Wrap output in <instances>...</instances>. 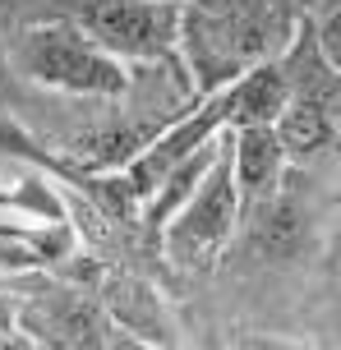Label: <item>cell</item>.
Wrapping results in <instances>:
<instances>
[{
	"label": "cell",
	"instance_id": "1",
	"mask_svg": "<svg viewBox=\"0 0 341 350\" xmlns=\"http://www.w3.org/2000/svg\"><path fill=\"white\" fill-rule=\"evenodd\" d=\"M300 33L295 0H198L185 5L180 55H189L198 92H217L245 70L277 60Z\"/></svg>",
	"mask_w": 341,
	"mask_h": 350
},
{
	"label": "cell",
	"instance_id": "2",
	"mask_svg": "<svg viewBox=\"0 0 341 350\" xmlns=\"http://www.w3.org/2000/svg\"><path fill=\"white\" fill-rule=\"evenodd\" d=\"M5 295L14 309V332L33 350H148L102 309V299L79 277L37 267Z\"/></svg>",
	"mask_w": 341,
	"mask_h": 350
},
{
	"label": "cell",
	"instance_id": "3",
	"mask_svg": "<svg viewBox=\"0 0 341 350\" xmlns=\"http://www.w3.org/2000/svg\"><path fill=\"white\" fill-rule=\"evenodd\" d=\"M240 217H245V203H240V189H235L231 152H226V134H221L217 161L194 185V193L171 212V221L157 230V249L166 254L171 267L208 272L226 254L231 235L240 230Z\"/></svg>",
	"mask_w": 341,
	"mask_h": 350
},
{
	"label": "cell",
	"instance_id": "4",
	"mask_svg": "<svg viewBox=\"0 0 341 350\" xmlns=\"http://www.w3.org/2000/svg\"><path fill=\"white\" fill-rule=\"evenodd\" d=\"M14 60L33 83L51 88V92H70V97H120L129 88L125 65L97 51L79 33L74 18H51V23L28 28L14 46Z\"/></svg>",
	"mask_w": 341,
	"mask_h": 350
},
{
	"label": "cell",
	"instance_id": "5",
	"mask_svg": "<svg viewBox=\"0 0 341 350\" xmlns=\"http://www.w3.org/2000/svg\"><path fill=\"white\" fill-rule=\"evenodd\" d=\"M79 33L111 60H134V65H162L180 60V28H185V5L162 0H79L74 10Z\"/></svg>",
	"mask_w": 341,
	"mask_h": 350
},
{
	"label": "cell",
	"instance_id": "6",
	"mask_svg": "<svg viewBox=\"0 0 341 350\" xmlns=\"http://www.w3.org/2000/svg\"><path fill=\"white\" fill-rule=\"evenodd\" d=\"M226 152H231V175L235 189H240V203L245 208H263L272 193L282 189L286 180V152L272 134V124H245V129H226Z\"/></svg>",
	"mask_w": 341,
	"mask_h": 350
},
{
	"label": "cell",
	"instance_id": "7",
	"mask_svg": "<svg viewBox=\"0 0 341 350\" xmlns=\"http://www.w3.org/2000/svg\"><path fill=\"white\" fill-rule=\"evenodd\" d=\"M231 129H245V124H272L286 106V79H282V65L277 60H263L245 70L240 79H231Z\"/></svg>",
	"mask_w": 341,
	"mask_h": 350
},
{
	"label": "cell",
	"instance_id": "8",
	"mask_svg": "<svg viewBox=\"0 0 341 350\" xmlns=\"http://www.w3.org/2000/svg\"><path fill=\"white\" fill-rule=\"evenodd\" d=\"M74 249V226H23V221H0V258L10 267L37 272V267H55L70 258Z\"/></svg>",
	"mask_w": 341,
	"mask_h": 350
},
{
	"label": "cell",
	"instance_id": "9",
	"mask_svg": "<svg viewBox=\"0 0 341 350\" xmlns=\"http://www.w3.org/2000/svg\"><path fill=\"white\" fill-rule=\"evenodd\" d=\"M0 208L28 217L33 226H65L70 221V203L60 185L42 180V175H18L14 185H0Z\"/></svg>",
	"mask_w": 341,
	"mask_h": 350
},
{
	"label": "cell",
	"instance_id": "10",
	"mask_svg": "<svg viewBox=\"0 0 341 350\" xmlns=\"http://www.w3.org/2000/svg\"><path fill=\"white\" fill-rule=\"evenodd\" d=\"M300 240H305V212H300V203L272 193L268 203H263V245L286 258V254L300 249Z\"/></svg>",
	"mask_w": 341,
	"mask_h": 350
},
{
	"label": "cell",
	"instance_id": "11",
	"mask_svg": "<svg viewBox=\"0 0 341 350\" xmlns=\"http://www.w3.org/2000/svg\"><path fill=\"white\" fill-rule=\"evenodd\" d=\"M305 28L314 37V46L323 55L327 65L341 74V0H323V5H309L305 14Z\"/></svg>",
	"mask_w": 341,
	"mask_h": 350
},
{
	"label": "cell",
	"instance_id": "12",
	"mask_svg": "<svg viewBox=\"0 0 341 350\" xmlns=\"http://www.w3.org/2000/svg\"><path fill=\"white\" fill-rule=\"evenodd\" d=\"M231 350H318L305 336H286V332H240L231 341Z\"/></svg>",
	"mask_w": 341,
	"mask_h": 350
},
{
	"label": "cell",
	"instance_id": "13",
	"mask_svg": "<svg viewBox=\"0 0 341 350\" xmlns=\"http://www.w3.org/2000/svg\"><path fill=\"white\" fill-rule=\"evenodd\" d=\"M5 332H14V309H10V295L0 291V336Z\"/></svg>",
	"mask_w": 341,
	"mask_h": 350
},
{
	"label": "cell",
	"instance_id": "14",
	"mask_svg": "<svg viewBox=\"0 0 341 350\" xmlns=\"http://www.w3.org/2000/svg\"><path fill=\"white\" fill-rule=\"evenodd\" d=\"M0 350H33V346H28L18 332H5V336H0Z\"/></svg>",
	"mask_w": 341,
	"mask_h": 350
},
{
	"label": "cell",
	"instance_id": "15",
	"mask_svg": "<svg viewBox=\"0 0 341 350\" xmlns=\"http://www.w3.org/2000/svg\"><path fill=\"white\" fill-rule=\"evenodd\" d=\"M318 350H341V318L327 327V346H318Z\"/></svg>",
	"mask_w": 341,
	"mask_h": 350
},
{
	"label": "cell",
	"instance_id": "16",
	"mask_svg": "<svg viewBox=\"0 0 341 350\" xmlns=\"http://www.w3.org/2000/svg\"><path fill=\"white\" fill-rule=\"evenodd\" d=\"M295 5H300V14H305L309 5H323V0H295Z\"/></svg>",
	"mask_w": 341,
	"mask_h": 350
},
{
	"label": "cell",
	"instance_id": "17",
	"mask_svg": "<svg viewBox=\"0 0 341 350\" xmlns=\"http://www.w3.org/2000/svg\"><path fill=\"white\" fill-rule=\"evenodd\" d=\"M162 5H189V0H162Z\"/></svg>",
	"mask_w": 341,
	"mask_h": 350
}]
</instances>
